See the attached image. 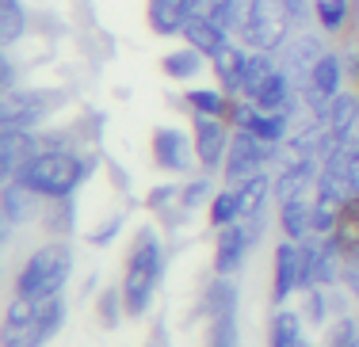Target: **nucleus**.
I'll return each instance as SVG.
<instances>
[{
	"label": "nucleus",
	"instance_id": "obj_2",
	"mask_svg": "<svg viewBox=\"0 0 359 347\" xmlns=\"http://www.w3.org/2000/svg\"><path fill=\"white\" fill-rule=\"evenodd\" d=\"M165 264L168 252L165 241L153 225H142L130 241V252H126V267H123V302H126V317H145L157 298V286L165 278Z\"/></svg>",
	"mask_w": 359,
	"mask_h": 347
},
{
	"label": "nucleus",
	"instance_id": "obj_25",
	"mask_svg": "<svg viewBox=\"0 0 359 347\" xmlns=\"http://www.w3.org/2000/svg\"><path fill=\"white\" fill-rule=\"evenodd\" d=\"M39 222L54 241H69V236L76 233V202L73 199H46L42 202Z\"/></svg>",
	"mask_w": 359,
	"mask_h": 347
},
{
	"label": "nucleus",
	"instance_id": "obj_33",
	"mask_svg": "<svg viewBox=\"0 0 359 347\" xmlns=\"http://www.w3.org/2000/svg\"><path fill=\"white\" fill-rule=\"evenodd\" d=\"M180 191H184V206L187 210H199V206H210V199H215V180H210V172L203 176H187L184 183H180Z\"/></svg>",
	"mask_w": 359,
	"mask_h": 347
},
{
	"label": "nucleus",
	"instance_id": "obj_47",
	"mask_svg": "<svg viewBox=\"0 0 359 347\" xmlns=\"http://www.w3.org/2000/svg\"><path fill=\"white\" fill-rule=\"evenodd\" d=\"M355 347H359V344H355Z\"/></svg>",
	"mask_w": 359,
	"mask_h": 347
},
{
	"label": "nucleus",
	"instance_id": "obj_1",
	"mask_svg": "<svg viewBox=\"0 0 359 347\" xmlns=\"http://www.w3.org/2000/svg\"><path fill=\"white\" fill-rule=\"evenodd\" d=\"M104 164V157L96 153H84V149H42L35 160L23 164V172L15 176L20 183H27L35 194L42 199H73L84 183L92 180V172Z\"/></svg>",
	"mask_w": 359,
	"mask_h": 347
},
{
	"label": "nucleus",
	"instance_id": "obj_18",
	"mask_svg": "<svg viewBox=\"0 0 359 347\" xmlns=\"http://www.w3.org/2000/svg\"><path fill=\"white\" fill-rule=\"evenodd\" d=\"M42 194H35L27 187V183L20 180H8L4 183V225L12 229V225H27L35 222V218L42 214Z\"/></svg>",
	"mask_w": 359,
	"mask_h": 347
},
{
	"label": "nucleus",
	"instance_id": "obj_44",
	"mask_svg": "<svg viewBox=\"0 0 359 347\" xmlns=\"http://www.w3.org/2000/svg\"><path fill=\"white\" fill-rule=\"evenodd\" d=\"M298 347H313V344H306V340H302V344H298Z\"/></svg>",
	"mask_w": 359,
	"mask_h": 347
},
{
	"label": "nucleus",
	"instance_id": "obj_4",
	"mask_svg": "<svg viewBox=\"0 0 359 347\" xmlns=\"http://www.w3.org/2000/svg\"><path fill=\"white\" fill-rule=\"evenodd\" d=\"M62 99H65L62 92L15 84V88H8L4 99H0V126H4V130H35Z\"/></svg>",
	"mask_w": 359,
	"mask_h": 347
},
{
	"label": "nucleus",
	"instance_id": "obj_34",
	"mask_svg": "<svg viewBox=\"0 0 359 347\" xmlns=\"http://www.w3.org/2000/svg\"><path fill=\"white\" fill-rule=\"evenodd\" d=\"M126 229V214L118 210V214H111V218H104V222L96 225V229L88 233V244L92 248H111V244L118 241V233Z\"/></svg>",
	"mask_w": 359,
	"mask_h": 347
},
{
	"label": "nucleus",
	"instance_id": "obj_36",
	"mask_svg": "<svg viewBox=\"0 0 359 347\" xmlns=\"http://www.w3.org/2000/svg\"><path fill=\"white\" fill-rule=\"evenodd\" d=\"M207 347H241L237 317H218V320H210V340H207Z\"/></svg>",
	"mask_w": 359,
	"mask_h": 347
},
{
	"label": "nucleus",
	"instance_id": "obj_38",
	"mask_svg": "<svg viewBox=\"0 0 359 347\" xmlns=\"http://www.w3.org/2000/svg\"><path fill=\"white\" fill-rule=\"evenodd\" d=\"M104 168H107V176H111V183H115V191H123V194H130V176L123 172V164L118 160H111L104 157Z\"/></svg>",
	"mask_w": 359,
	"mask_h": 347
},
{
	"label": "nucleus",
	"instance_id": "obj_15",
	"mask_svg": "<svg viewBox=\"0 0 359 347\" xmlns=\"http://www.w3.org/2000/svg\"><path fill=\"white\" fill-rule=\"evenodd\" d=\"M245 65H249V46H245L241 38H233L226 50L210 62V69H215L218 77V88L226 92V96H245Z\"/></svg>",
	"mask_w": 359,
	"mask_h": 347
},
{
	"label": "nucleus",
	"instance_id": "obj_46",
	"mask_svg": "<svg viewBox=\"0 0 359 347\" xmlns=\"http://www.w3.org/2000/svg\"><path fill=\"white\" fill-rule=\"evenodd\" d=\"M355 320H359V317H355Z\"/></svg>",
	"mask_w": 359,
	"mask_h": 347
},
{
	"label": "nucleus",
	"instance_id": "obj_37",
	"mask_svg": "<svg viewBox=\"0 0 359 347\" xmlns=\"http://www.w3.org/2000/svg\"><path fill=\"white\" fill-rule=\"evenodd\" d=\"M302 317L310 320V325H325V320H329V290H325V286H313V290H306Z\"/></svg>",
	"mask_w": 359,
	"mask_h": 347
},
{
	"label": "nucleus",
	"instance_id": "obj_7",
	"mask_svg": "<svg viewBox=\"0 0 359 347\" xmlns=\"http://www.w3.org/2000/svg\"><path fill=\"white\" fill-rule=\"evenodd\" d=\"M65 313H69V306L62 302V294H57V298H46L27 325H4V347H46L57 332H62Z\"/></svg>",
	"mask_w": 359,
	"mask_h": 347
},
{
	"label": "nucleus",
	"instance_id": "obj_41",
	"mask_svg": "<svg viewBox=\"0 0 359 347\" xmlns=\"http://www.w3.org/2000/svg\"><path fill=\"white\" fill-rule=\"evenodd\" d=\"M145 347H168V328L157 325V328L149 332V340H145Z\"/></svg>",
	"mask_w": 359,
	"mask_h": 347
},
{
	"label": "nucleus",
	"instance_id": "obj_9",
	"mask_svg": "<svg viewBox=\"0 0 359 347\" xmlns=\"http://www.w3.org/2000/svg\"><path fill=\"white\" fill-rule=\"evenodd\" d=\"M149 153L157 160V168L176 172V176H187L199 164V157H195V138L187 130H180V126H157L153 138H149Z\"/></svg>",
	"mask_w": 359,
	"mask_h": 347
},
{
	"label": "nucleus",
	"instance_id": "obj_32",
	"mask_svg": "<svg viewBox=\"0 0 359 347\" xmlns=\"http://www.w3.org/2000/svg\"><path fill=\"white\" fill-rule=\"evenodd\" d=\"M96 317L104 328H118L126 317V302H123V286H107L104 294L96 298Z\"/></svg>",
	"mask_w": 359,
	"mask_h": 347
},
{
	"label": "nucleus",
	"instance_id": "obj_22",
	"mask_svg": "<svg viewBox=\"0 0 359 347\" xmlns=\"http://www.w3.org/2000/svg\"><path fill=\"white\" fill-rule=\"evenodd\" d=\"M313 20H318L321 35H332V38H344L355 31L352 0H313Z\"/></svg>",
	"mask_w": 359,
	"mask_h": 347
},
{
	"label": "nucleus",
	"instance_id": "obj_12",
	"mask_svg": "<svg viewBox=\"0 0 359 347\" xmlns=\"http://www.w3.org/2000/svg\"><path fill=\"white\" fill-rule=\"evenodd\" d=\"M42 153V138L35 130H4L0 134V172L4 180H15L27 160Z\"/></svg>",
	"mask_w": 359,
	"mask_h": 347
},
{
	"label": "nucleus",
	"instance_id": "obj_14",
	"mask_svg": "<svg viewBox=\"0 0 359 347\" xmlns=\"http://www.w3.org/2000/svg\"><path fill=\"white\" fill-rule=\"evenodd\" d=\"M180 38H184L191 50H199L203 57H210V62H215L222 50H226L229 42H233V31L222 27V23H218V20H210V15H191Z\"/></svg>",
	"mask_w": 359,
	"mask_h": 347
},
{
	"label": "nucleus",
	"instance_id": "obj_16",
	"mask_svg": "<svg viewBox=\"0 0 359 347\" xmlns=\"http://www.w3.org/2000/svg\"><path fill=\"white\" fill-rule=\"evenodd\" d=\"M325 50H329V46H325L321 38H313V35H294L283 50H279V65H283L290 77L302 84L306 77H310V69L318 65V57L325 54Z\"/></svg>",
	"mask_w": 359,
	"mask_h": 347
},
{
	"label": "nucleus",
	"instance_id": "obj_27",
	"mask_svg": "<svg viewBox=\"0 0 359 347\" xmlns=\"http://www.w3.org/2000/svg\"><path fill=\"white\" fill-rule=\"evenodd\" d=\"M207 62H210V57H203L199 50H191V46L184 42L180 50H168V54L161 57V73H165L168 80H184V84H187V80L199 77Z\"/></svg>",
	"mask_w": 359,
	"mask_h": 347
},
{
	"label": "nucleus",
	"instance_id": "obj_40",
	"mask_svg": "<svg viewBox=\"0 0 359 347\" xmlns=\"http://www.w3.org/2000/svg\"><path fill=\"white\" fill-rule=\"evenodd\" d=\"M340 283L348 286V294H355V298H359V264H348L344 275H340Z\"/></svg>",
	"mask_w": 359,
	"mask_h": 347
},
{
	"label": "nucleus",
	"instance_id": "obj_21",
	"mask_svg": "<svg viewBox=\"0 0 359 347\" xmlns=\"http://www.w3.org/2000/svg\"><path fill=\"white\" fill-rule=\"evenodd\" d=\"M279 229L294 244L310 241L313 236V194H298L290 202H279Z\"/></svg>",
	"mask_w": 359,
	"mask_h": 347
},
{
	"label": "nucleus",
	"instance_id": "obj_31",
	"mask_svg": "<svg viewBox=\"0 0 359 347\" xmlns=\"http://www.w3.org/2000/svg\"><path fill=\"white\" fill-rule=\"evenodd\" d=\"M279 69V57L276 54H264V50H249V65H245V96H256L260 84Z\"/></svg>",
	"mask_w": 359,
	"mask_h": 347
},
{
	"label": "nucleus",
	"instance_id": "obj_24",
	"mask_svg": "<svg viewBox=\"0 0 359 347\" xmlns=\"http://www.w3.org/2000/svg\"><path fill=\"white\" fill-rule=\"evenodd\" d=\"M237 194H241V222H252V218H264L268 202L276 199V180L268 172L252 176V180L237 183Z\"/></svg>",
	"mask_w": 359,
	"mask_h": 347
},
{
	"label": "nucleus",
	"instance_id": "obj_45",
	"mask_svg": "<svg viewBox=\"0 0 359 347\" xmlns=\"http://www.w3.org/2000/svg\"><path fill=\"white\" fill-rule=\"evenodd\" d=\"M355 88H359V69H355Z\"/></svg>",
	"mask_w": 359,
	"mask_h": 347
},
{
	"label": "nucleus",
	"instance_id": "obj_13",
	"mask_svg": "<svg viewBox=\"0 0 359 347\" xmlns=\"http://www.w3.org/2000/svg\"><path fill=\"white\" fill-rule=\"evenodd\" d=\"M187 20H191V0H145V23L157 38L184 35Z\"/></svg>",
	"mask_w": 359,
	"mask_h": 347
},
{
	"label": "nucleus",
	"instance_id": "obj_43",
	"mask_svg": "<svg viewBox=\"0 0 359 347\" xmlns=\"http://www.w3.org/2000/svg\"><path fill=\"white\" fill-rule=\"evenodd\" d=\"M352 12H355V35H359V0H352Z\"/></svg>",
	"mask_w": 359,
	"mask_h": 347
},
{
	"label": "nucleus",
	"instance_id": "obj_42",
	"mask_svg": "<svg viewBox=\"0 0 359 347\" xmlns=\"http://www.w3.org/2000/svg\"><path fill=\"white\" fill-rule=\"evenodd\" d=\"M348 180H352V194H359V149L352 157V172H348Z\"/></svg>",
	"mask_w": 359,
	"mask_h": 347
},
{
	"label": "nucleus",
	"instance_id": "obj_10",
	"mask_svg": "<svg viewBox=\"0 0 359 347\" xmlns=\"http://www.w3.org/2000/svg\"><path fill=\"white\" fill-rule=\"evenodd\" d=\"M302 290V244L294 241H279L276 244V267H271V302L283 306L290 302V294Z\"/></svg>",
	"mask_w": 359,
	"mask_h": 347
},
{
	"label": "nucleus",
	"instance_id": "obj_29",
	"mask_svg": "<svg viewBox=\"0 0 359 347\" xmlns=\"http://www.w3.org/2000/svg\"><path fill=\"white\" fill-rule=\"evenodd\" d=\"M302 313L294 309H279L276 317H271V328H268V347H298L306 340L302 336Z\"/></svg>",
	"mask_w": 359,
	"mask_h": 347
},
{
	"label": "nucleus",
	"instance_id": "obj_20",
	"mask_svg": "<svg viewBox=\"0 0 359 347\" xmlns=\"http://www.w3.org/2000/svg\"><path fill=\"white\" fill-rule=\"evenodd\" d=\"M145 206H149V214H157V222L165 225V229H180V222L191 218V210L184 206L180 183H161V187H153L145 194Z\"/></svg>",
	"mask_w": 359,
	"mask_h": 347
},
{
	"label": "nucleus",
	"instance_id": "obj_19",
	"mask_svg": "<svg viewBox=\"0 0 359 347\" xmlns=\"http://www.w3.org/2000/svg\"><path fill=\"white\" fill-rule=\"evenodd\" d=\"M237 306H241V294H237V286L229 275H215L207 283V290H203V298H199V313L207 320L237 317Z\"/></svg>",
	"mask_w": 359,
	"mask_h": 347
},
{
	"label": "nucleus",
	"instance_id": "obj_6",
	"mask_svg": "<svg viewBox=\"0 0 359 347\" xmlns=\"http://www.w3.org/2000/svg\"><path fill=\"white\" fill-rule=\"evenodd\" d=\"M271 160H276V146L260 141V138H256V134H249V130H233V141H229V157H226L222 176H226L229 187H237V183L260 176L264 168L271 164Z\"/></svg>",
	"mask_w": 359,
	"mask_h": 347
},
{
	"label": "nucleus",
	"instance_id": "obj_30",
	"mask_svg": "<svg viewBox=\"0 0 359 347\" xmlns=\"http://www.w3.org/2000/svg\"><path fill=\"white\" fill-rule=\"evenodd\" d=\"M207 218L215 229H226V225L241 222V194H237V187H218V194L207 206Z\"/></svg>",
	"mask_w": 359,
	"mask_h": 347
},
{
	"label": "nucleus",
	"instance_id": "obj_28",
	"mask_svg": "<svg viewBox=\"0 0 359 347\" xmlns=\"http://www.w3.org/2000/svg\"><path fill=\"white\" fill-rule=\"evenodd\" d=\"M27 31H31V12L23 8V0H0V46L12 50Z\"/></svg>",
	"mask_w": 359,
	"mask_h": 347
},
{
	"label": "nucleus",
	"instance_id": "obj_8",
	"mask_svg": "<svg viewBox=\"0 0 359 347\" xmlns=\"http://www.w3.org/2000/svg\"><path fill=\"white\" fill-rule=\"evenodd\" d=\"M191 138H195V157H199L203 172H222L229 157V141H233V126L226 118H203L191 115Z\"/></svg>",
	"mask_w": 359,
	"mask_h": 347
},
{
	"label": "nucleus",
	"instance_id": "obj_39",
	"mask_svg": "<svg viewBox=\"0 0 359 347\" xmlns=\"http://www.w3.org/2000/svg\"><path fill=\"white\" fill-rule=\"evenodd\" d=\"M0 84H4V92L20 84V73H15V62H12V54H8V50H4V57H0Z\"/></svg>",
	"mask_w": 359,
	"mask_h": 347
},
{
	"label": "nucleus",
	"instance_id": "obj_11",
	"mask_svg": "<svg viewBox=\"0 0 359 347\" xmlns=\"http://www.w3.org/2000/svg\"><path fill=\"white\" fill-rule=\"evenodd\" d=\"M252 229L245 222H233L226 229H218V241H215V275H233L237 267L245 264L252 248Z\"/></svg>",
	"mask_w": 359,
	"mask_h": 347
},
{
	"label": "nucleus",
	"instance_id": "obj_17",
	"mask_svg": "<svg viewBox=\"0 0 359 347\" xmlns=\"http://www.w3.org/2000/svg\"><path fill=\"white\" fill-rule=\"evenodd\" d=\"M325 130L340 141H355L359 138V88H344L325 111Z\"/></svg>",
	"mask_w": 359,
	"mask_h": 347
},
{
	"label": "nucleus",
	"instance_id": "obj_26",
	"mask_svg": "<svg viewBox=\"0 0 359 347\" xmlns=\"http://www.w3.org/2000/svg\"><path fill=\"white\" fill-rule=\"evenodd\" d=\"M184 107H187V115L226 118V122H229V107H233V96H226L222 88H187V92H184Z\"/></svg>",
	"mask_w": 359,
	"mask_h": 347
},
{
	"label": "nucleus",
	"instance_id": "obj_35",
	"mask_svg": "<svg viewBox=\"0 0 359 347\" xmlns=\"http://www.w3.org/2000/svg\"><path fill=\"white\" fill-rule=\"evenodd\" d=\"M355 344H359V320L340 313V317L329 325V340H325V347H355Z\"/></svg>",
	"mask_w": 359,
	"mask_h": 347
},
{
	"label": "nucleus",
	"instance_id": "obj_5",
	"mask_svg": "<svg viewBox=\"0 0 359 347\" xmlns=\"http://www.w3.org/2000/svg\"><path fill=\"white\" fill-rule=\"evenodd\" d=\"M290 31H294V20L283 12V4H279V0H256V12H252L249 27H245L237 38H241L249 50L279 54V50L294 38Z\"/></svg>",
	"mask_w": 359,
	"mask_h": 347
},
{
	"label": "nucleus",
	"instance_id": "obj_23",
	"mask_svg": "<svg viewBox=\"0 0 359 347\" xmlns=\"http://www.w3.org/2000/svg\"><path fill=\"white\" fill-rule=\"evenodd\" d=\"M337 236L340 252H344V267L348 264H359V194H348L344 202H340V214H337Z\"/></svg>",
	"mask_w": 359,
	"mask_h": 347
},
{
	"label": "nucleus",
	"instance_id": "obj_3",
	"mask_svg": "<svg viewBox=\"0 0 359 347\" xmlns=\"http://www.w3.org/2000/svg\"><path fill=\"white\" fill-rule=\"evenodd\" d=\"M73 275V248L69 241H46L23 260L20 275H15V294H27L35 302L57 298Z\"/></svg>",
	"mask_w": 359,
	"mask_h": 347
}]
</instances>
